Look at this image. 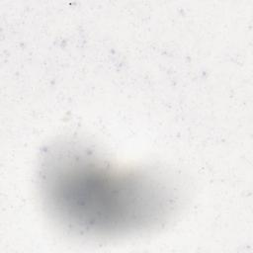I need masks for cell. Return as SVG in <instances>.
I'll list each match as a JSON object with an SVG mask.
<instances>
[{"label": "cell", "instance_id": "1", "mask_svg": "<svg viewBox=\"0 0 253 253\" xmlns=\"http://www.w3.org/2000/svg\"><path fill=\"white\" fill-rule=\"evenodd\" d=\"M40 195L49 218L83 237H110L156 228L179 207L170 176L149 168H121L93 148L62 141L44 150Z\"/></svg>", "mask_w": 253, "mask_h": 253}]
</instances>
